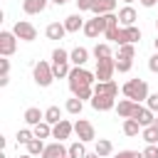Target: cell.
Masks as SVG:
<instances>
[{"label": "cell", "mask_w": 158, "mask_h": 158, "mask_svg": "<svg viewBox=\"0 0 158 158\" xmlns=\"http://www.w3.org/2000/svg\"><path fill=\"white\" fill-rule=\"evenodd\" d=\"M121 91H123L126 99H133V101H138V104L148 99V84H146V79H128V81L121 86Z\"/></svg>", "instance_id": "obj_1"}, {"label": "cell", "mask_w": 158, "mask_h": 158, "mask_svg": "<svg viewBox=\"0 0 158 158\" xmlns=\"http://www.w3.org/2000/svg\"><path fill=\"white\" fill-rule=\"evenodd\" d=\"M32 79H35V84L37 86H42V89H47L52 81H54V72H52V62H44V59H40L35 67H32Z\"/></svg>", "instance_id": "obj_2"}, {"label": "cell", "mask_w": 158, "mask_h": 158, "mask_svg": "<svg viewBox=\"0 0 158 158\" xmlns=\"http://www.w3.org/2000/svg\"><path fill=\"white\" fill-rule=\"evenodd\" d=\"M67 79H69V89H74V86H94L96 74L89 72V69H84V67H72V72H69Z\"/></svg>", "instance_id": "obj_3"}, {"label": "cell", "mask_w": 158, "mask_h": 158, "mask_svg": "<svg viewBox=\"0 0 158 158\" xmlns=\"http://www.w3.org/2000/svg\"><path fill=\"white\" fill-rule=\"evenodd\" d=\"M106 27H109V25H106V15H94L91 20H86V25H84V30H81V32H84L86 37H91V40H94V37L104 35V32H106Z\"/></svg>", "instance_id": "obj_4"}, {"label": "cell", "mask_w": 158, "mask_h": 158, "mask_svg": "<svg viewBox=\"0 0 158 158\" xmlns=\"http://www.w3.org/2000/svg\"><path fill=\"white\" fill-rule=\"evenodd\" d=\"M116 72V57H106V59H96V79L99 81H111Z\"/></svg>", "instance_id": "obj_5"}, {"label": "cell", "mask_w": 158, "mask_h": 158, "mask_svg": "<svg viewBox=\"0 0 158 158\" xmlns=\"http://www.w3.org/2000/svg\"><path fill=\"white\" fill-rule=\"evenodd\" d=\"M12 32H15L17 40H22V42H35V40H37V27H35L32 22H27V20H17L15 27H12Z\"/></svg>", "instance_id": "obj_6"}, {"label": "cell", "mask_w": 158, "mask_h": 158, "mask_svg": "<svg viewBox=\"0 0 158 158\" xmlns=\"http://www.w3.org/2000/svg\"><path fill=\"white\" fill-rule=\"evenodd\" d=\"M15 49H17V35L2 30V32H0V54H2V57H12Z\"/></svg>", "instance_id": "obj_7"}, {"label": "cell", "mask_w": 158, "mask_h": 158, "mask_svg": "<svg viewBox=\"0 0 158 158\" xmlns=\"http://www.w3.org/2000/svg\"><path fill=\"white\" fill-rule=\"evenodd\" d=\"M74 133H77V138H79V141H84V143L96 141V131H94L91 121H86V118H79V121L74 123Z\"/></svg>", "instance_id": "obj_8"}, {"label": "cell", "mask_w": 158, "mask_h": 158, "mask_svg": "<svg viewBox=\"0 0 158 158\" xmlns=\"http://www.w3.org/2000/svg\"><path fill=\"white\" fill-rule=\"evenodd\" d=\"M89 101H91V109H94V111H109V109H116V99L109 96V94H94Z\"/></svg>", "instance_id": "obj_9"}, {"label": "cell", "mask_w": 158, "mask_h": 158, "mask_svg": "<svg viewBox=\"0 0 158 158\" xmlns=\"http://www.w3.org/2000/svg\"><path fill=\"white\" fill-rule=\"evenodd\" d=\"M72 133H74V123L67 121V118H62L59 123L52 126V138H57V141H67Z\"/></svg>", "instance_id": "obj_10"}, {"label": "cell", "mask_w": 158, "mask_h": 158, "mask_svg": "<svg viewBox=\"0 0 158 158\" xmlns=\"http://www.w3.org/2000/svg\"><path fill=\"white\" fill-rule=\"evenodd\" d=\"M131 118H136V121H138V123L146 128V126H151V123L156 121V114H153L148 106H141V104H136V109H133V116H131Z\"/></svg>", "instance_id": "obj_11"}, {"label": "cell", "mask_w": 158, "mask_h": 158, "mask_svg": "<svg viewBox=\"0 0 158 158\" xmlns=\"http://www.w3.org/2000/svg\"><path fill=\"white\" fill-rule=\"evenodd\" d=\"M67 151H69V146H64L62 141H54V143L44 146L42 158H62V156H67Z\"/></svg>", "instance_id": "obj_12"}, {"label": "cell", "mask_w": 158, "mask_h": 158, "mask_svg": "<svg viewBox=\"0 0 158 158\" xmlns=\"http://www.w3.org/2000/svg\"><path fill=\"white\" fill-rule=\"evenodd\" d=\"M136 20H138V15H136V10H133L131 5H123V7L118 10V22H121V27H131V25H136Z\"/></svg>", "instance_id": "obj_13"}, {"label": "cell", "mask_w": 158, "mask_h": 158, "mask_svg": "<svg viewBox=\"0 0 158 158\" xmlns=\"http://www.w3.org/2000/svg\"><path fill=\"white\" fill-rule=\"evenodd\" d=\"M84 25H86V20L81 17V12H74V15L64 17V27H67V32H79V30H84Z\"/></svg>", "instance_id": "obj_14"}, {"label": "cell", "mask_w": 158, "mask_h": 158, "mask_svg": "<svg viewBox=\"0 0 158 158\" xmlns=\"http://www.w3.org/2000/svg\"><path fill=\"white\" fill-rule=\"evenodd\" d=\"M69 62H72L74 67H84V64L89 62V49H86V47H74V49L69 52Z\"/></svg>", "instance_id": "obj_15"}, {"label": "cell", "mask_w": 158, "mask_h": 158, "mask_svg": "<svg viewBox=\"0 0 158 158\" xmlns=\"http://www.w3.org/2000/svg\"><path fill=\"white\" fill-rule=\"evenodd\" d=\"M136 104H138V101H133V99H121V101L116 104V114H118V118H131Z\"/></svg>", "instance_id": "obj_16"}, {"label": "cell", "mask_w": 158, "mask_h": 158, "mask_svg": "<svg viewBox=\"0 0 158 158\" xmlns=\"http://www.w3.org/2000/svg\"><path fill=\"white\" fill-rule=\"evenodd\" d=\"M47 2L49 0H22V10L27 15H40V12L47 10Z\"/></svg>", "instance_id": "obj_17"}, {"label": "cell", "mask_w": 158, "mask_h": 158, "mask_svg": "<svg viewBox=\"0 0 158 158\" xmlns=\"http://www.w3.org/2000/svg\"><path fill=\"white\" fill-rule=\"evenodd\" d=\"M44 35H47V40H64L67 27H64V22H49L47 30H44Z\"/></svg>", "instance_id": "obj_18"}, {"label": "cell", "mask_w": 158, "mask_h": 158, "mask_svg": "<svg viewBox=\"0 0 158 158\" xmlns=\"http://www.w3.org/2000/svg\"><path fill=\"white\" fill-rule=\"evenodd\" d=\"M94 94H109V96H118V86H116V81L111 79V81H96L94 84Z\"/></svg>", "instance_id": "obj_19"}, {"label": "cell", "mask_w": 158, "mask_h": 158, "mask_svg": "<svg viewBox=\"0 0 158 158\" xmlns=\"http://www.w3.org/2000/svg\"><path fill=\"white\" fill-rule=\"evenodd\" d=\"M114 10H116V0H94V5H91L94 15H106V12H114Z\"/></svg>", "instance_id": "obj_20"}, {"label": "cell", "mask_w": 158, "mask_h": 158, "mask_svg": "<svg viewBox=\"0 0 158 158\" xmlns=\"http://www.w3.org/2000/svg\"><path fill=\"white\" fill-rule=\"evenodd\" d=\"M40 121H44V111H40L37 106L25 109V123H27V126H37Z\"/></svg>", "instance_id": "obj_21"}, {"label": "cell", "mask_w": 158, "mask_h": 158, "mask_svg": "<svg viewBox=\"0 0 158 158\" xmlns=\"http://www.w3.org/2000/svg\"><path fill=\"white\" fill-rule=\"evenodd\" d=\"M94 151H96L101 158H106V156L114 153V143H111L109 138H96V141H94Z\"/></svg>", "instance_id": "obj_22"}, {"label": "cell", "mask_w": 158, "mask_h": 158, "mask_svg": "<svg viewBox=\"0 0 158 158\" xmlns=\"http://www.w3.org/2000/svg\"><path fill=\"white\" fill-rule=\"evenodd\" d=\"M121 128H123V133H126L128 138H133V136H138V133L143 131V126H141L136 118H123V126H121Z\"/></svg>", "instance_id": "obj_23"}, {"label": "cell", "mask_w": 158, "mask_h": 158, "mask_svg": "<svg viewBox=\"0 0 158 158\" xmlns=\"http://www.w3.org/2000/svg\"><path fill=\"white\" fill-rule=\"evenodd\" d=\"M64 109H67V114L79 116V114H81V109H84V101H81V99H77V96H72V99H67Z\"/></svg>", "instance_id": "obj_24"}, {"label": "cell", "mask_w": 158, "mask_h": 158, "mask_svg": "<svg viewBox=\"0 0 158 158\" xmlns=\"http://www.w3.org/2000/svg\"><path fill=\"white\" fill-rule=\"evenodd\" d=\"M69 158H86V148H84V141H74L69 143V151H67Z\"/></svg>", "instance_id": "obj_25"}, {"label": "cell", "mask_w": 158, "mask_h": 158, "mask_svg": "<svg viewBox=\"0 0 158 158\" xmlns=\"http://www.w3.org/2000/svg\"><path fill=\"white\" fill-rule=\"evenodd\" d=\"M91 54H94V59H106V57H114V54H111V47H109L106 42H96V47L91 49Z\"/></svg>", "instance_id": "obj_26"}, {"label": "cell", "mask_w": 158, "mask_h": 158, "mask_svg": "<svg viewBox=\"0 0 158 158\" xmlns=\"http://www.w3.org/2000/svg\"><path fill=\"white\" fill-rule=\"evenodd\" d=\"M32 131H35V136H37V138H42V141H44V138H49V136H52V123L40 121L37 126H32Z\"/></svg>", "instance_id": "obj_27"}, {"label": "cell", "mask_w": 158, "mask_h": 158, "mask_svg": "<svg viewBox=\"0 0 158 158\" xmlns=\"http://www.w3.org/2000/svg\"><path fill=\"white\" fill-rule=\"evenodd\" d=\"M44 121L47 123H59L62 121V111H59V106H49V109H44Z\"/></svg>", "instance_id": "obj_28"}, {"label": "cell", "mask_w": 158, "mask_h": 158, "mask_svg": "<svg viewBox=\"0 0 158 158\" xmlns=\"http://www.w3.org/2000/svg\"><path fill=\"white\" fill-rule=\"evenodd\" d=\"M131 67H133V59H131V57H123V54L116 57V72L126 74V72H131Z\"/></svg>", "instance_id": "obj_29"}, {"label": "cell", "mask_w": 158, "mask_h": 158, "mask_svg": "<svg viewBox=\"0 0 158 158\" xmlns=\"http://www.w3.org/2000/svg\"><path fill=\"white\" fill-rule=\"evenodd\" d=\"M72 96H77V99H81V101H86V99H91V96H94V86H74V89H72Z\"/></svg>", "instance_id": "obj_30"}, {"label": "cell", "mask_w": 158, "mask_h": 158, "mask_svg": "<svg viewBox=\"0 0 158 158\" xmlns=\"http://www.w3.org/2000/svg\"><path fill=\"white\" fill-rule=\"evenodd\" d=\"M42 151H44V141L35 136V138L27 143V153H30V156H42Z\"/></svg>", "instance_id": "obj_31"}, {"label": "cell", "mask_w": 158, "mask_h": 158, "mask_svg": "<svg viewBox=\"0 0 158 158\" xmlns=\"http://www.w3.org/2000/svg\"><path fill=\"white\" fill-rule=\"evenodd\" d=\"M141 138L146 141V143H158V128L151 123V126H146L143 131H141Z\"/></svg>", "instance_id": "obj_32"}, {"label": "cell", "mask_w": 158, "mask_h": 158, "mask_svg": "<svg viewBox=\"0 0 158 158\" xmlns=\"http://www.w3.org/2000/svg\"><path fill=\"white\" fill-rule=\"evenodd\" d=\"M69 62V52L67 49H62V47H57L54 52H52V64H67ZM72 64V62H69Z\"/></svg>", "instance_id": "obj_33"}, {"label": "cell", "mask_w": 158, "mask_h": 158, "mask_svg": "<svg viewBox=\"0 0 158 158\" xmlns=\"http://www.w3.org/2000/svg\"><path fill=\"white\" fill-rule=\"evenodd\" d=\"M15 138H17V143H22V146H27L32 138H35V131H30V128H20L17 133H15Z\"/></svg>", "instance_id": "obj_34"}, {"label": "cell", "mask_w": 158, "mask_h": 158, "mask_svg": "<svg viewBox=\"0 0 158 158\" xmlns=\"http://www.w3.org/2000/svg\"><path fill=\"white\" fill-rule=\"evenodd\" d=\"M123 30H126V40H128L131 44H136V42L141 40V27L131 25V27H123Z\"/></svg>", "instance_id": "obj_35"}, {"label": "cell", "mask_w": 158, "mask_h": 158, "mask_svg": "<svg viewBox=\"0 0 158 158\" xmlns=\"http://www.w3.org/2000/svg\"><path fill=\"white\" fill-rule=\"evenodd\" d=\"M118 54L133 59V57H136V44H131V42H128V44H121V47H118Z\"/></svg>", "instance_id": "obj_36"}, {"label": "cell", "mask_w": 158, "mask_h": 158, "mask_svg": "<svg viewBox=\"0 0 158 158\" xmlns=\"http://www.w3.org/2000/svg\"><path fill=\"white\" fill-rule=\"evenodd\" d=\"M143 156H146V158H158V143H146Z\"/></svg>", "instance_id": "obj_37"}, {"label": "cell", "mask_w": 158, "mask_h": 158, "mask_svg": "<svg viewBox=\"0 0 158 158\" xmlns=\"http://www.w3.org/2000/svg\"><path fill=\"white\" fill-rule=\"evenodd\" d=\"M146 106H148L153 114H158V94H148V99H146Z\"/></svg>", "instance_id": "obj_38"}, {"label": "cell", "mask_w": 158, "mask_h": 158, "mask_svg": "<svg viewBox=\"0 0 158 158\" xmlns=\"http://www.w3.org/2000/svg\"><path fill=\"white\" fill-rule=\"evenodd\" d=\"M0 77H10V59L7 57L0 59Z\"/></svg>", "instance_id": "obj_39"}, {"label": "cell", "mask_w": 158, "mask_h": 158, "mask_svg": "<svg viewBox=\"0 0 158 158\" xmlns=\"http://www.w3.org/2000/svg\"><path fill=\"white\" fill-rule=\"evenodd\" d=\"M77 2V10L79 12H86V10H91V5H94V0H74Z\"/></svg>", "instance_id": "obj_40"}, {"label": "cell", "mask_w": 158, "mask_h": 158, "mask_svg": "<svg viewBox=\"0 0 158 158\" xmlns=\"http://www.w3.org/2000/svg\"><path fill=\"white\" fill-rule=\"evenodd\" d=\"M148 69H151L153 74H158V52L151 54V59H148Z\"/></svg>", "instance_id": "obj_41"}, {"label": "cell", "mask_w": 158, "mask_h": 158, "mask_svg": "<svg viewBox=\"0 0 158 158\" xmlns=\"http://www.w3.org/2000/svg\"><path fill=\"white\" fill-rule=\"evenodd\" d=\"M114 158H133V151H118Z\"/></svg>", "instance_id": "obj_42"}, {"label": "cell", "mask_w": 158, "mask_h": 158, "mask_svg": "<svg viewBox=\"0 0 158 158\" xmlns=\"http://www.w3.org/2000/svg\"><path fill=\"white\" fill-rule=\"evenodd\" d=\"M138 2H141V5H143V7H153V5H156V2H158V0H138Z\"/></svg>", "instance_id": "obj_43"}, {"label": "cell", "mask_w": 158, "mask_h": 158, "mask_svg": "<svg viewBox=\"0 0 158 158\" xmlns=\"http://www.w3.org/2000/svg\"><path fill=\"white\" fill-rule=\"evenodd\" d=\"M10 84V77H0V86H7Z\"/></svg>", "instance_id": "obj_44"}, {"label": "cell", "mask_w": 158, "mask_h": 158, "mask_svg": "<svg viewBox=\"0 0 158 158\" xmlns=\"http://www.w3.org/2000/svg\"><path fill=\"white\" fill-rule=\"evenodd\" d=\"M133 158H146V156H143V151H141V153H138V151H133Z\"/></svg>", "instance_id": "obj_45"}, {"label": "cell", "mask_w": 158, "mask_h": 158, "mask_svg": "<svg viewBox=\"0 0 158 158\" xmlns=\"http://www.w3.org/2000/svg\"><path fill=\"white\" fill-rule=\"evenodd\" d=\"M86 158H101V156H99V153L94 151V153H86Z\"/></svg>", "instance_id": "obj_46"}, {"label": "cell", "mask_w": 158, "mask_h": 158, "mask_svg": "<svg viewBox=\"0 0 158 158\" xmlns=\"http://www.w3.org/2000/svg\"><path fill=\"white\" fill-rule=\"evenodd\" d=\"M49 2H54V5H64V2H69V0H49Z\"/></svg>", "instance_id": "obj_47"}, {"label": "cell", "mask_w": 158, "mask_h": 158, "mask_svg": "<svg viewBox=\"0 0 158 158\" xmlns=\"http://www.w3.org/2000/svg\"><path fill=\"white\" fill-rule=\"evenodd\" d=\"M153 44H156V52H158V35H156V40H153Z\"/></svg>", "instance_id": "obj_48"}, {"label": "cell", "mask_w": 158, "mask_h": 158, "mask_svg": "<svg viewBox=\"0 0 158 158\" xmlns=\"http://www.w3.org/2000/svg\"><path fill=\"white\" fill-rule=\"evenodd\" d=\"M20 158H35V156H30V153H25V156H20Z\"/></svg>", "instance_id": "obj_49"}, {"label": "cell", "mask_w": 158, "mask_h": 158, "mask_svg": "<svg viewBox=\"0 0 158 158\" xmlns=\"http://www.w3.org/2000/svg\"><path fill=\"white\" fill-rule=\"evenodd\" d=\"M153 126H156V128H158V116H156V121H153Z\"/></svg>", "instance_id": "obj_50"}, {"label": "cell", "mask_w": 158, "mask_h": 158, "mask_svg": "<svg viewBox=\"0 0 158 158\" xmlns=\"http://www.w3.org/2000/svg\"><path fill=\"white\" fill-rule=\"evenodd\" d=\"M123 2H126V5H131V2H133V0H123Z\"/></svg>", "instance_id": "obj_51"}, {"label": "cell", "mask_w": 158, "mask_h": 158, "mask_svg": "<svg viewBox=\"0 0 158 158\" xmlns=\"http://www.w3.org/2000/svg\"><path fill=\"white\" fill-rule=\"evenodd\" d=\"M156 30H158V20H156Z\"/></svg>", "instance_id": "obj_52"}, {"label": "cell", "mask_w": 158, "mask_h": 158, "mask_svg": "<svg viewBox=\"0 0 158 158\" xmlns=\"http://www.w3.org/2000/svg\"><path fill=\"white\" fill-rule=\"evenodd\" d=\"M62 158H69V156H62Z\"/></svg>", "instance_id": "obj_53"}]
</instances>
